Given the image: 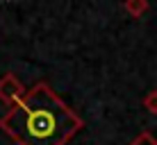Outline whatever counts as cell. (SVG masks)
<instances>
[{
	"label": "cell",
	"mask_w": 157,
	"mask_h": 145,
	"mask_svg": "<svg viewBox=\"0 0 157 145\" xmlns=\"http://www.w3.org/2000/svg\"><path fill=\"white\" fill-rule=\"evenodd\" d=\"M84 120L48 86L36 82L25 98L0 118V129L16 145H66Z\"/></svg>",
	"instance_id": "obj_1"
},
{
	"label": "cell",
	"mask_w": 157,
	"mask_h": 145,
	"mask_svg": "<svg viewBox=\"0 0 157 145\" xmlns=\"http://www.w3.org/2000/svg\"><path fill=\"white\" fill-rule=\"evenodd\" d=\"M25 93H28V89L23 86V82H21L14 73H5L2 77H0V100H2L9 109L18 104V102L25 98Z\"/></svg>",
	"instance_id": "obj_2"
},
{
	"label": "cell",
	"mask_w": 157,
	"mask_h": 145,
	"mask_svg": "<svg viewBox=\"0 0 157 145\" xmlns=\"http://www.w3.org/2000/svg\"><path fill=\"white\" fill-rule=\"evenodd\" d=\"M123 9H125V14L132 16V18H141L150 9V2L148 0H123Z\"/></svg>",
	"instance_id": "obj_3"
},
{
	"label": "cell",
	"mask_w": 157,
	"mask_h": 145,
	"mask_svg": "<svg viewBox=\"0 0 157 145\" xmlns=\"http://www.w3.org/2000/svg\"><path fill=\"white\" fill-rule=\"evenodd\" d=\"M141 104H144V109L148 111V114H153V116H157V89H153V91H148V93L144 95Z\"/></svg>",
	"instance_id": "obj_4"
},
{
	"label": "cell",
	"mask_w": 157,
	"mask_h": 145,
	"mask_svg": "<svg viewBox=\"0 0 157 145\" xmlns=\"http://www.w3.org/2000/svg\"><path fill=\"white\" fill-rule=\"evenodd\" d=\"M130 145H157V138L153 136V132L144 129V132H139L137 136L130 141Z\"/></svg>",
	"instance_id": "obj_5"
}]
</instances>
